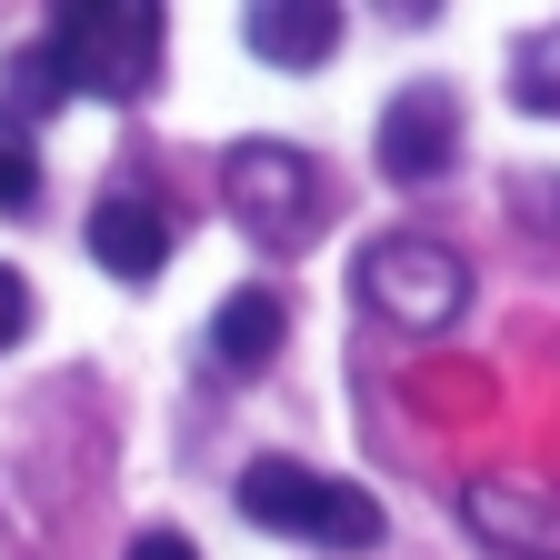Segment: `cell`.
Here are the masks:
<instances>
[{
  "mask_svg": "<svg viewBox=\"0 0 560 560\" xmlns=\"http://www.w3.org/2000/svg\"><path fill=\"white\" fill-rule=\"evenodd\" d=\"M221 200H231V221L260 250H311L340 221V190H330V171L301 151V140H241V151L221 161Z\"/></svg>",
  "mask_w": 560,
  "mask_h": 560,
  "instance_id": "obj_1",
  "label": "cell"
},
{
  "mask_svg": "<svg viewBox=\"0 0 560 560\" xmlns=\"http://www.w3.org/2000/svg\"><path fill=\"white\" fill-rule=\"evenodd\" d=\"M161 40H171V21L151 11V0H91V11H50V60H60V81H70V101H140L161 81Z\"/></svg>",
  "mask_w": 560,
  "mask_h": 560,
  "instance_id": "obj_2",
  "label": "cell"
},
{
  "mask_svg": "<svg viewBox=\"0 0 560 560\" xmlns=\"http://www.w3.org/2000/svg\"><path fill=\"white\" fill-rule=\"evenodd\" d=\"M241 521L291 530V540H330V550H371L381 540V501L361 480H320L301 460H250L241 470Z\"/></svg>",
  "mask_w": 560,
  "mask_h": 560,
  "instance_id": "obj_3",
  "label": "cell"
},
{
  "mask_svg": "<svg viewBox=\"0 0 560 560\" xmlns=\"http://www.w3.org/2000/svg\"><path fill=\"white\" fill-rule=\"evenodd\" d=\"M361 301H371L381 320H400V330H451L460 301H470V270H460V250L431 241V231H381V241L361 250Z\"/></svg>",
  "mask_w": 560,
  "mask_h": 560,
  "instance_id": "obj_4",
  "label": "cell"
},
{
  "mask_svg": "<svg viewBox=\"0 0 560 560\" xmlns=\"http://www.w3.org/2000/svg\"><path fill=\"white\" fill-rule=\"evenodd\" d=\"M381 171L410 190V180H441L451 161H460V101L441 91V81H420V91H400L390 110H381Z\"/></svg>",
  "mask_w": 560,
  "mask_h": 560,
  "instance_id": "obj_5",
  "label": "cell"
},
{
  "mask_svg": "<svg viewBox=\"0 0 560 560\" xmlns=\"http://www.w3.org/2000/svg\"><path fill=\"white\" fill-rule=\"evenodd\" d=\"M91 260H101L110 280H151V270L171 260V210L140 200V190H110V200L91 210Z\"/></svg>",
  "mask_w": 560,
  "mask_h": 560,
  "instance_id": "obj_6",
  "label": "cell"
},
{
  "mask_svg": "<svg viewBox=\"0 0 560 560\" xmlns=\"http://www.w3.org/2000/svg\"><path fill=\"white\" fill-rule=\"evenodd\" d=\"M241 40L270 70H320L340 50V11H330V0H250V11H241Z\"/></svg>",
  "mask_w": 560,
  "mask_h": 560,
  "instance_id": "obj_7",
  "label": "cell"
},
{
  "mask_svg": "<svg viewBox=\"0 0 560 560\" xmlns=\"http://www.w3.org/2000/svg\"><path fill=\"white\" fill-rule=\"evenodd\" d=\"M280 340H291V311H280V291H260V280L210 311V361L241 371V381H260V371L280 361Z\"/></svg>",
  "mask_w": 560,
  "mask_h": 560,
  "instance_id": "obj_8",
  "label": "cell"
},
{
  "mask_svg": "<svg viewBox=\"0 0 560 560\" xmlns=\"http://www.w3.org/2000/svg\"><path fill=\"white\" fill-rule=\"evenodd\" d=\"M470 530H480V540H501V550H530V560L560 550V511L530 501V490H501V480H480V490H470Z\"/></svg>",
  "mask_w": 560,
  "mask_h": 560,
  "instance_id": "obj_9",
  "label": "cell"
},
{
  "mask_svg": "<svg viewBox=\"0 0 560 560\" xmlns=\"http://www.w3.org/2000/svg\"><path fill=\"white\" fill-rule=\"evenodd\" d=\"M511 91H521V110L560 120V21H550V31H530V40L511 50Z\"/></svg>",
  "mask_w": 560,
  "mask_h": 560,
  "instance_id": "obj_10",
  "label": "cell"
},
{
  "mask_svg": "<svg viewBox=\"0 0 560 560\" xmlns=\"http://www.w3.org/2000/svg\"><path fill=\"white\" fill-rule=\"evenodd\" d=\"M60 101H70L60 60H50V50H21V60H11V120H50Z\"/></svg>",
  "mask_w": 560,
  "mask_h": 560,
  "instance_id": "obj_11",
  "label": "cell"
},
{
  "mask_svg": "<svg viewBox=\"0 0 560 560\" xmlns=\"http://www.w3.org/2000/svg\"><path fill=\"white\" fill-rule=\"evenodd\" d=\"M40 200V151H31V130L0 110V210H31Z\"/></svg>",
  "mask_w": 560,
  "mask_h": 560,
  "instance_id": "obj_12",
  "label": "cell"
},
{
  "mask_svg": "<svg viewBox=\"0 0 560 560\" xmlns=\"http://www.w3.org/2000/svg\"><path fill=\"white\" fill-rule=\"evenodd\" d=\"M31 330V291H21V270H0V350H11Z\"/></svg>",
  "mask_w": 560,
  "mask_h": 560,
  "instance_id": "obj_13",
  "label": "cell"
},
{
  "mask_svg": "<svg viewBox=\"0 0 560 560\" xmlns=\"http://www.w3.org/2000/svg\"><path fill=\"white\" fill-rule=\"evenodd\" d=\"M120 560H200V550H190V530H140Z\"/></svg>",
  "mask_w": 560,
  "mask_h": 560,
  "instance_id": "obj_14",
  "label": "cell"
}]
</instances>
